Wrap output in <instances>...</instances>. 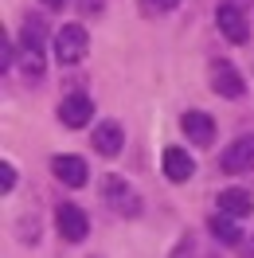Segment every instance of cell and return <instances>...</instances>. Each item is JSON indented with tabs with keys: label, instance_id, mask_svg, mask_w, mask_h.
I'll list each match as a JSON object with an SVG mask.
<instances>
[{
	"label": "cell",
	"instance_id": "19",
	"mask_svg": "<svg viewBox=\"0 0 254 258\" xmlns=\"http://www.w3.org/2000/svg\"><path fill=\"white\" fill-rule=\"evenodd\" d=\"M149 4H153V8H160V12H168V8H176L180 0H149Z\"/></svg>",
	"mask_w": 254,
	"mask_h": 258
},
{
	"label": "cell",
	"instance_id": "14",
	"mask_svg": "<svg viewBox=\"0 0 254 258\" xmlns=\"http://www.w3.org/2000/svg\"><path fill=\"white\" fill-rule=\"evenodd\" d=\"M24 43H28V47H35V51H43V47H47L39 16H28V20H24Z\"/></svg>",
	"mask_w": 254,
	"mask_h": 258
},
{
	"label": "cell",
	"instance_id": "18",
	"mask_svg": "<svg viewBox=\"0 0 254 258\" xmlns=\"http://www.w3.org/2000/svg\"><path fill=\"white\" fill-rule=\"evenodd\" d=\"M4 71H12V39L4 35Z\"/></svg>",
	"mask_w": 254,
	"mask_h": 258
},
{
	"label": "cell",
	"instance_id": "16",
	"mask_svg": "<svg viewBox=\"0 0 254 258\" xmlns=\"http://www.w3.org/2000/svg\"><path fill=\"white\" fill-rule=\"evenodd\" d=\"M12 188H16V172L8 161H0V192H12Z\"/></svg>",
	"mask_w": 254,
	"mask_h": 258
},
{
	"label": "cell",
	"instance_id": "21",
	"mask_svg": "<svg viewBox=\"0 0 254 258\" xmlns=\"http://www.w3.org/2000/svg\"><path fill=\"white\" fill-rule=\"evenodd\" d=\"M71 0H43V8H51V12H59V8H67Z\"/></svg>",
	"mask_w": 254,
	"mask_h": 258
},
{
	"label": "cell",
	"instance_id": "2",
	"mask_svg": "<svg viewBox=\"0 0 254 258\" xmlns=\"http://www.w3.org/2000/svg\"><path fill=\"white\" fill-rule=\"evenodd\" d=\"M215 24H219V32H223L227 43H246V39H250V24H246V16H242L238 4H219Z\"/></svg>",
	"mask_w": 254,
	"mask_h": 258
},
{
	"label": "cell",
	"instance_id": "15",
	"mask_svg": "<svg viewBox=\"0 0 254 258\" xmlns=\"http://www.w3.org/2000/svg\"><path fill=\"white\" fill-rule=\"evenodd\" d=\"M24 75H28V79H39V75H43V51H35V47L24 51Z\"/></svg>",
	"mask_w": 254,
	"mask_h": 258
},
{
	"label": "cell",
	"instance_id": "7",
	"mask_svg": "<svg viewBox=\"0 0 254 258\" xmlns=\"http://www.w3.org/2000/svg\"><path fill=\"white\" fill-rule=\"evenodd\" d=\"M180 129H184V137H188L192 145H211L215 141V121L204 110H188L180 117Z\"/></svg>",
	"mask_w": 254,
	"mask_h": 258
},
{
	"label": "cell",
	"instance_id": "13",
	"mask_svg": "<svg viewBox=\"0 0 254 258\" xmlns=\"http://www.w3.org/2000/svg\"><path fill=\"white\" fill-rule=\"evenodd\" d=\"M211 235L223 242V246H242V227L235 223V215H211Z\"/></svg>",
	"mask_w": 254,
	"mask_h": 258
},
{
	"label": "cell",
	"instance_id": "17",
	"mask_svg": "<svg viewBox=\"0 0 254 258\" xmlns=\"http://www.w3.org/2000/svg\"><path fill=\"white\" fill-rule=\"evenodd\" d=\"M79 8L86 16H98V12H102V0H79Z\"/></svg>",
	"mask_w": 254,
	"mask_h": 258
},
{
	"label": "cell",
	"instance_id": "4",
	"mask_svg": "<svg viewBox=\"0 0 254 258\" xmlns=\"http://www.w3.org/2000/svg\"><path fill=\"white\" fill-rule=\"evenodd\" d=\"M55 223H59V235H63L67 242H82L86 231H90V219H86V211H82L79 204H59Z\"/></svg>",
	"mask_w": 254,
	"mask_h": 258
},
{
	"label": "cell",
	"instance_id": "8",
	"mask_svg": "<svg viewBox=\"0 0 254 258\" xmlns=\"http://www.w3.org/2000/svg\"><path fill=\"white\" fill-rule=\"evenodd\" d=\"M51 168H55V176L63 180L67 188H82V184L90 180V168H86V161H82V157H75V153H59V157L51 161Z\"/></svg>",
	"mask_w": 254,
	"mask_h": 258
},
{
	"label": "cell",
	"instance_id": "20",
	"mask_svg": "<svg viewBox=\"0 0 254 258\" xmlns=\"http://www.w3.org/2000/svg\"><path fill=\"white\" fill-rule=\"evenodd\" d=\"M242 258H254V235H250V239H242Z\"/></svg>",
	"mask_w": 254,
	"mask_h": 258
},
{
	"label": "cell",
	"instance_id": "3",
	"mask_svg": "<svg viewBox=\"0 0 254 258\" xmlns=\"http://www.w3.org/2000/svg\"><path fill=\"white\" fill-rule=\"evenodd\" d=\"M102 196H106V204H110L113 211H121V215H137V211H141V200L133 196V188H129L121 176L102 180Z\"/></svg>",
	"mask_w": 254,
	"mask_h": 258
},
{
	"label": "cell",
	"instance_id": "9",
	"mask_svg": "<svg viewBox=\"0 0 254 258\" xmlns=\"http://www.w3.org/2000/svg\"><path fill=\"white\" fill-rule=\"evenodd\" d=\"M223 168L227 172H254V133L238 137L235 145L223 153Z\"/></svg>",
	"mask_w": 254,
	"mask_h": 258
},
{
	"label": "cell",
	"instance_id": "10",
	"mask_svg": "<svg viewBox=\"0 0 254 258\" xmlns=\"http://www.w3.org/2000/svg\"><path fill=\"white\" fill-rule=\"evenodd\" d=\"M160 168H164V176L172 180V184H184V180L196 172V164H192V157L184 153V149H164V157H160Z\"/></svg>",
	"mask_w": 254,
	"mask_h": 258
},
{
	"label": "cell",
	"instance_id": "12",
	"mask_svg": "<svg viewBox=\"0 0 254 258\" xmlns=\"http://www.w3.org/2000/svg\"><path fill=\"white\" fill-rule=\"evenodd\" d=\"M219 211L223 215H235V219H246L254 211V200L242 188H227V192H219Z\"/></svg>",
	"mask_w": 254,
	"mask_h": 258
},
{
	"label": "cell",
	"instance_id": "5",
	"mask_svg": "<svg viewBox=\"0 0 254 258\" xmlns=\"http://www.w3.org/2000/svg\"><path fill=\"white\" fill-rule=\"evenodd\" d=\"M211 86H215L219 98H242V90H246L242 75H238L227 59H215V63H211Z\"/></svg>",
	"mask_w": 254,
	"mask_h": 258
},
{
	"label": "cell",
	"instance_id": "11",
	"mask_svg": "<svg viewBox=\"0 0 254 258\" xmlns=\"http://www.w3.org/2000/svg\"><path fill=\"white\" fill-rule=\"evenodd\" d=\"M121 141H125V133H121L117 121H102V125L94 129V149L102 157H117V153H121Z\"/></svg>",
	"mask_w": 254,
	"mask_h": 258
},
{
	"label": "cell",
	"instance_id": "1",
	"mask_svg": "<svg viewBox=\"0 0 254 258\" xmlns=\"http://www.w3.org/2000/svg\"><path fill=\"white\" fill-rule=\"evenodd\" d=\"M86 47H90V35H86L82 24L59 28V35H55V59H59L63 67H75L82 55H86Z\"/></svg>",
	"mask_w": 254,
	"mask_h": 258
},
{
	"label": "cell",
	"instance_id": "6",
	"mask_svg": "<svg viewBox=\"0 0 254 258\" xmlns=\"http://www.w3.org/2000/svg\"><path fill=\"white\" fill-rule=\"evenodd\" d=\"M90 117H94V102L86 94H67L63 102H59V121H63L67 129H82Z\"/></svg>",
	"mask_w": 254,
	"mask_h": 258
}]
</instances>
